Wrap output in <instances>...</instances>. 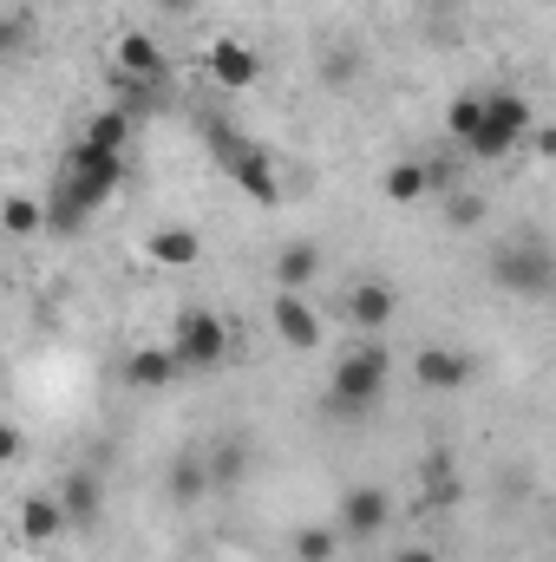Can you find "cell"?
Masks as SVG:
<instances>
[{"instance_id": "obj_21", "label": "cell", "mask_w": 556, "mask_h": 562, "mask_svg": "<svg viewBox=\"0 0 556 562\" xmlns=\"http://www.w3.org/2000/svg\"><path fill=\"white\" fill-rule=\"evenodd\" d=\"M0 223H7V236L26 243V236L46 229V203H33V196H7V203H0Z\"/></svg>"}, {"instance_id": "obj_13", "label": "cell", "mask_w": 556, "mask_h": 562, "mask_svg": "<svg viewBox=\"0 0 556 562\" xmlns=\"http://www.w3.org/2000/svg\"><path fill=\"white\" fill-rule=\"evenodd\" d=\"M177 373H184L177 347H138V353L125 360V380H132L138 393H170V386H177Z\"/></svg>"}, {"instance_id": "obj_14", "label": "cell", "mask_w": 556, "mask_h": 562, "mask_svg": "<svg viewBox=\"0 0 556 562\" xmlns=\"http://www.w3.org/2000/svg\"><path fill=\"white\" fill-rule=\"evenodd\" d=\"M393 288L380 276H367V281H354V294H347V314H354V327L360 334H387V321H393Z\"/></svg>"}, {"instance_id": "obj_25", "label": "cell", "mask_w": 556, "mask_h": 562, "mask_svg": "<svg viewBox=\"0 0 556 562\" xmlns=\"http://www.w3.org/2000/svg\"><path fill=\"white\" fill-rule=\"evenodd\" d=\"M425 484H432V497H438V504H452V497H458V484H452L445 458H432V464H425Z\"/></svg>"}, {"instance_id": "obj_18", "label": "cell", "mask_w": 556, "mask_h": 562, "mask_svg": "<svg viewBox=\"0 0 556 562\" xmlns=\"http://www.w3.org/2000/svg\"><path fill=\"white\" fill-rule=\"evenodd\" d=\"M197 497H216L210 491V458H177L170 464V504H197Z\"/></svg>"}, {"instance_id": "obj_26", "label": "cell", "mask_w": 556, "mask_h": 562, "mask_svg": "<svg viewBox=\"0 0 556 562\" xmlns=\"http://www.w3.org/2000/svg\"><path fill=\"white\" fill-rule=\"evenodd\" d=\"M327 79L347 86V79H354V53H334V59H327Z\"/></svg>"}, {"instance_id": "obj_15", "label": "cell", "mask_w": 556, "mask_h": 562, "mask_svg": "<svg viewBox=\"0 0 556 562\" xmlns=\"http://www.w3.org/2000/svg\"><path fill=\"white\" fill-rule=\"evenodd\" d=\"M151 262L157 269H197L203 262V236L197 229H184V223H164V229H151Z\"/></svg>"}, {"instance_id": "obj_12", "label": "cell", "mask_w": 556, "mask_h": 562, "mask_svg": "<svg viewBox=\"0 0 556 562\" xmlns=\"http://www.w3.org/2000/svg\"><path fill=\"white\" fill-rule=\"evenodd\" d=\"M66 530H73V517H66L59 491H33V497L20 504V537H26V543H53V537H66Z\"/></svg>"}, {"instance_id": "obj_24", "label": "cell", "mask_w": 556, "mask_h": 562, "mask_svg": "<svg viewBox=\"0 0 556 562\" xmlns=\"http://www.w3.org/2000/svg\"><path fill=\"white\" fill-rule=\"evenodd\" d=\"M445 223H452V229L485 223V196H478V190H452V196H445Z\"/></svg>"}, {"instance_id": "obj_10", "label": "cell", "mask_w": 556, "mask_h": 562, "mask_svg": "<svg viewBox=\"0 0 556 562\" xmlns=\"http://www.w3.org/2000/svg\"><path fill=\"white\" fill-rule=\"evenodd\" d=\"M413 380L425 393H458V386H471V353H458V347H419Z\"/></svg>"}, {"instance_id": "obj_3", "label": "cell", "mask_w": 556, "mask_h": 562, "mask_svg": "<svg viewBox=\"0 0 556 562\" xmlns=\"http://www.w3.org/2000/svg\"><path fill=\"white\" fill-rule=\"evenodd\" d=\"M387 380H393L387 347H380V340H360L354 353H341V367H334V380H327V406H334V413H367V406H380Z\"/></svg>"}, {"instance_id": "obj_9", "label": "cell", "mask_w": 556, "mask_h": 562, "mask_svg": "<svg viewBox=\"0 0 556 562\" xmlns=\"http://www.w3.org/2000/svg\"><path fill=\"white\" fill-rule=\"evenodd\" d=\"M112 66H119V79H138V86H157L164 72H170V59H164V46H157V33H119V46H112Z\"/></svg>"}, {"instance_id": "obj_6", "label": "cell", "mask_w": 556, "mask_h": 562, "mask_svg": "<svg viewBox=\"0 0 556 562\" xmlns=\"http://www.w3.org/2000/svg\"><path fill=\"white\" fill-rule=\"evenodd\" d=\"M203 72H210L223 92H249V86L263 79V59H256V46H243V40H210V46H203Z\"/></svg>"}, {"instance_id": "obj_1", "label": "cell", "mask_w": 556, "mask_h": 562, "mask_svg": "<svg viewBox=\"0 0 556 562\" xmlns=\"http://www.w3.org/2000/svg\"><path fill=\"white\" fill-rule=\"evenodd\" d=\"M203 144L216 150L223 177H230L243 196H256V203H276V196H281L276 157H269L256 138H236V132H230V119H203Z\"/></svg>"}, {"instance_id": "obj_19", "label": "cell", "mask_w": 556, "mask_h": 562, "mask_svg": "<svg viewBox=\"0 0 556 562\" xmlns=\"http://www.w3.org/2000/svg\"><path fill=\"white\" fill-rule=\"evenodd\" d=\"M59 504H66V517H73V530H86V524H99V484H92L86 471H73V477L59 484Z\"/></svg>"}, {"instance_id": "obj_5", "label": "cell", "mask_w": 556, "mask_h": 562, "mask_svg": "<svg viewBox=\"0 0 556 562\" xmlns=\"http://www.w3.org/2000/svg\"><path fill=\"white\" fill-rule=\"evenodd\" d=\"M170 347H177L184 373H210V367L230 353V327H223V314H210V307H190V314H177V327H170Z\"/></svg>"}, {"instance_id": "obj_27", "label": "cell", "mask_w": 556, "mask_h": 562, "mask_svg": "<svg viewBox=\"0 0 556 562\" xmlns=\"http://www.w3.org/2000/svg\"><path fill=\"white\" fill-rule=\"evenodd\" d=\"M197 7H203V0H157V13H170V20H190Z\"/></svg>"}, {"instance_id": "obj_20", "label": "cell", "mask_w": 556, "mask_h": 562, "mask_svg": "<svg viewBox=\"0 0 556 562\" xmlns=\"http://www.w3.org/2000/svg\"><path fill=\"white\" fill-rule=\"evenodd\" d=\"M485 105H491V92H458L452 105H445V132L458 144L478 138V125H485Z\"/></svg>"}, {"instance_id": "obj_23", "label": "cell", "mask_w": 556, "mask_h": 562, "mask_svg": "<svg viewBox=\"0 0 556 562\" xmlns=\"http://www.w3.org/2000/svg\"><path fill=\"white\" fill-rule=\"evenodd\" d=\"M125 138H132V119L125 112H99V119H86V138L92 150H125Z\"/></svg>"}, {"instance_id": "obj_7", "label": "cell", "mask_w": 556, "mask_h": 562, "mask_svg": "<svg viewBox=\"0 0 556 562\" xmlns=\"http://www.w3.org/2000/svg\"><path fill=\"white\" fill-rule=\"evenodd\" d=\"M387 524H393V491H380V484L341 491V537H380Z\"/></svg>"}, {"instance_id": "obj_4", "label": "cell", "mask_w": 556, "mask_h": 562, "mask_svg": "<svg viewBox=\"0 0 556 562\" xmlns=\"http://www.w3.org/2000/svg\"><path fill=\"white\" fill-rule=\"evenodd\" d=\"M537 132V112H531V99L524 92H491V105H485V125H478V138L465 144L478 164H498V157H511L518 144Z\"/></svg>"}, {"instance_id": "obj_16", "label": "cell", "mask_w": 556, "mask_h": 562, "mask_svg": "<svg viewBox=\"0 0 556 562\" xmlns=\"http://www.w3.org/2000/svg\"><path fill=\"white\" fill-rule=\"evenodd\" d=\"M314 281H321V249L314 243H288L276 256V288L281 294H308Z\"/></svg>"}, {"instance_id": "obj_22", "label": "cell", "mask_w": 556, "mask_h": 562, "mask_svg": "<svg viewBox=\"0 0 556 562\" xmlns=\"http://www.w3.org/2000/svg\"><path fill=\"white\" fill-rule=\"evenodd\" d=\"M341 557V524L327 530V524H308V530H294V562H334Z\"/></svg>"}, {"instance_id": "obj_11", "label": "cell", "mask_w": 556, "mask_h": 562, "mask_svg": "<svg viewBox=\"0 0 556 562\" xmlns=\"http://www.w3.org/2000/svg\"><path fill=\"white\" fill-rule=\"evenodd\" d=\"M432 190H452V170H445V164L400 157V164L387 170V196H393V203H419V196H432Z\"/></svg>"}, {"instance_id": "obj_8", "label": "cell", "mask_w": 556, "mask_h": 562, "mask_svg": "<svg viewBox=\"0 0 556 562\" xmlns=\"http://www.w3.org/2000/svg\"><path fill=\"white\" fill-rule=\"evenodd\" d=\"M269 321H276L281 347H294V353H314V347L327 340V334H321V314H314V301H308V294H281V288H276Z\"/></svg>"}, {"instance_id": "obj_17", "label": "cell", "mask_w": 556, "mask_h": 562, "mask_svg": "<svg viewBox=\"0 0 556 562\" xmlns=\"http://www.w3.org/2000/svg\"><path fill=\"white\" fill-rule=\"evenodd\" d=\"M243 477H249V445H243V438H216V445H210V491L230 497Z\"/></svg>"}, {"instance_id": "obj_28", "label": "cell", "mask_w": 556, "mask_h": 562, "mask_svg": "<svg viewBox=\"0 0 556 562\" xmlns=\"http://www.w3.org/2000/svg\"><path fill=\"white\" fill-rule=\"evenodd\" d=\"M400 562H438V557H432V550H407Z\"/></svg>"}, {"instance_id": "obj_2", "label": "cell", "mask_w": 556, "mask_h": 562, "mask_svg": "<svg viewBox=\"0 0 556 562\" xmlns=\"http://www.w3.org/2000/svg\"><path fill=\"white\" fill-rule=\"evenodd\" d=\"M491 281H498L504 294H518V301H544V294H556V249L537 236V229H524V236L498 243Z\"/></svg>"}]
</instances>
